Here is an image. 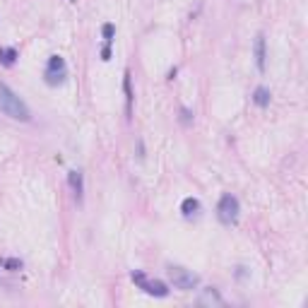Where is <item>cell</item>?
Returning <instances> with one entry per match:
<instances>
[{
    "label": "cell",
    "instance_id": "cell-2",
    "mask_svg": "<svg viewBox=\"0 0 308 308\" xmlns=\"http://www.w3.org/2000/svg\"><path fill=\"white\" fill-rule=\"evenodd\" d=\"M169 280L174 284L176 289H181V292H193V289H198V284H200V277L193 272V270H186L181 268V265H171L169 268Z\"/></svg>",
    "mask_w": 308,
    "mask_h": 308
},
{
    "label": "cell",
    "instance_id": "cell-12",
    "mask_svg": "<svg viewBox=\"0 0 308 308\" xmlns=\"http://www.w3.org/2000/svg\"><path fill=\"white\" fill-rule=\"evenodd\" d=\"M181 212H183V217H193L200 212V200L198 198H186V200L181 202Z\"/></svg>",
    "mask_w": 308,
    "mask_h": 308
},
{
    "label": "cell",
    "instance_id": "cell-16",
    "mask_svg": "<svg viewBox=\"0 0 308 308\" xmlns=\"http://www.w3.org/2000/svg\"><path fill=\"white\" fill-rule=\"evenodd\" d=\"M101 60H111V43H104V48H101Z\"/></svg>",
    "mask_w": 308,
    "mask_h": 308
},
{
    "label": "cell",
    "instance_id": "cell-15",
    "mask_svg": "<svg viewBox=\"0 0 308 308\" xmlns=\"http://www.w3.org/2000/svg\"><path fill=\"white\" fill-rule=\"evenodd\" d=\"M181 121L186 123V125H188V123H190V121H193V113H190L188 108H181Z\"/></svg>",
    "mask_w": 308,
    "mask_h": 308
},
{
    "label": "cell",
    "instance_id": "cell-10",
    "mask_svg": "<svg viewBox=\"0 0 308 308\" xmlns=\"http://www.w3.org/2000/svg\"><path fill=\"white\" fill-rule=\"evenodd\" d=\"M17 58H19L17 48H10V46H0V63H2L5 67H12L14 63H17Z\"/></svg>",
    "mask_w": 308,
    "mask_h": 308
},
{
    "label": "cell",
    "instance_id": "cell-6",
    "mask_svg": "<svg viewBox=\"0 0 308 308\" xmlns=\"http://www.w3.org/2000/svg\"><path fill=\"white\" fill-rule=\"evenodd\" d=\"M198 304H200V306H224V299H222V294H219L217 289L207 287V289H202Z\"/></svg>",
    "mask_w": 308,
    "mask_h": 308
},
{
    "label": "cell",
    "instance_id": "cell-1",
    "mask_svg": "<svg viewBox=\"0 0 308 308\" xmlns=\"http://www.w3.org/2000/svg\"><path fill=\"white\" fill-rule=\"evenodd\" d=\"M0 111H2L5 116H10L12 121H22V123L31 121L29 106L7 87V84H2V82H0Z\"/></svg>",
    "mask_w": 308,
    "mask_h": 308
},
{
    "label": "cell",
    "instance_id": "cell-5",
    "mask_svg": "<svg viewBox=\"0 0 308 308\" xmlns=\"http://www.w3.org/2000/svg\"><path fill=\"white\" fill-rule=\"evenodd\" d=\"M43 77H46V84H48V87H58V84H63V82L67 80L65 60H63L60 55H51V58H48V65H46V72H43Z\"/></svg>",
    "mask_w": 308,
    "mask_h": 308
},
{
    "label": "cell",
    "instance_id": "cell-8",
    "mask_svg": "<svg viewBox=\"0 0 308 308\" xmlns=\"http://www.w3.org/2000/svg\"><path fill=\"white\" fill-rule=\"evenodd\" d=\"M67 183H70V188H72V193H75L77 202H82V193H84V183H82V171H77V169L67 171Z\"/></svg>",
    "mask_w": 308,
    "mask_h": 308
},
{
    "label": "cell",
    "instance_id": "cell-9",
    "mask_svg": "<svg viewBox=\"0 0 308 308\" xmlns=\"http://www.w3.org/2000/svg\"><path fill=\"white\" fill-rule=\"evenodd\" d=\"M123 92H125V113L133 116V87H130V72L123 75Z\"/></svg>",
    "mask_w": 308,
    "mask_h": 308
},
{
    "label": "cell",
    "instance_id": "cell-11",
    "mask_svg": "<svg viewBox=\"0 0 308 308\" xmlns=\"http://www.w3.org/2000/svg\"><path fill=\"white\" fill-rule=\"evenodd\" d=\"M270 99H272V94H270L268 87H255V92H253L255 106H260V108L270 106Z\"/></svg>",
    "mask_w": 308,
    "mask_h": 308
},
{
    "label": "cell",
    "instance_id": "cell-13",
    "mask_svg": "<svg viewBox=\"0 0 308 308\" xmlns=\"http://www.w3.org/2000/svg\"><path fill=\"white\" fill-rule=\"evenodd\" d=\"M0 268H5L7 272H19L24 265H22L19 258H0Z\"/></svg>",
    "mask_w": 308,
    "mask_h": 308
},
{
    "label": "cell",
    "instance_id": "cell-4",
    "mask_svg": "<svg viewBox=\"0 0 308 308\" xmlns=\"http://www.w3.org/2000/svg\"><path fill=\"white\" fill-rule=\"evenodd\" d=\"M130 280L145 292V294L149 296H157V299H164V296H169V287L164 284L161 280H149L145 272H140V270H135V272H130Z\"/></svg>",
    "mask_w": 308,
    "mask_h": 308
},
{
    "label": "cell",
    "instance_id": "cell-7",
    "mask_svg": "<svg viewBox=\"0 0 308 308\" xmlns=\"http://www.w3.org/2000/svg\"><path fill=\"white\" fill-rule=\"evenodd\" d=\"M255 65H258V70L260 72H265V58H268V53H265V34H258L255 36Z\"/></svg>",
    "mask_w": 308,
    "mask_h": 308
},
{
    "label": "cell",
    "instance_id": "cell-14",
    "mask_svg": "<svg viewBox=\"0 0 308 308\" xmlns=\"http://www.w3.org/2000/svg\"><path fill=\"white\" fill-rule=\"evenodd\" d=\"M101 34H104V43H113V36H116V27L106 22L104 27H101Z\"/></svg>",
    "mask_w": 308,
    "mask_h": 308
},
{
    "label": "cell",
    "instance_id": "cell-3",
    "mask_svg": "<svg viewBox=\"0 0 308 308\" xmlns=\"http://www.w3.org/2000/svg\"><path fill=\"white\" fill-rule=\"evenodd\" d=\"M239 212H241V205H239V198L231 195V193H224L219 198V205H217V217L222 224H236L239 219Z\"/></svg>",
    "mask_w": 308,
    "mask_h": 308
}]
</instances>
